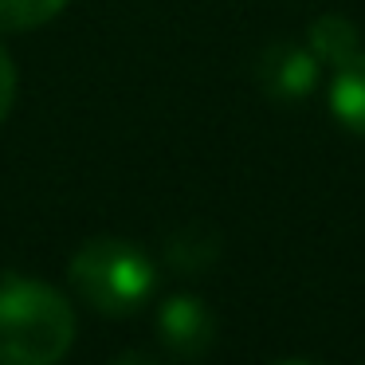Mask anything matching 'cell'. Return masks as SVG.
Wrapping results in <instances>:
<instances>
[{
    "instance_id": "3957f363",
    "label": "cell",
    "mask_w": 365,
    "mask_h": 365,
    "mask_svg": "<svg viewBox=\"0 0 365 365\" xmlns=\"http://www.w3.org/2000/svg\"><path fill=\"white\" fill-rule=\"evenodd\" d=\"M255 71H259V83L271 98L291 103V98L310 95L318 79V59L314 51H302L299 43H271V48H263Z\"/></svg>"
},
{
    "instance_id": "7a4b0ae2",
    "label": "cell",
    "mask_w": 365,
    "mask_h": 365,
    "mask_svg": "<svg viewBox=\"0 0 365 365\" xmlns=\"http://www.w3.org/2000/svg\"><path fill=\"white\" fill-rule=\"evenodd\" d=\"M71 283L95 310L118 318L150 299L158 271L150 255L126 240H91L71 259Z\"/></svg>"
},
{
    "instance_id": "6da1fadb",
    "label": "cell",
    "mask_w": 365,
    "mask_h": 365,
    "mask_svg": "<svg viewBox=\"0 0 365 365\" xmlns=\"http://www.w3.org/2000/svg\"><path fill=\"white\" fill-rule=\"evenodd\" d=\"M75 341V310L43 279L0 283V365H59Z\"/></svg>"
},
{
    "instance_id": "52a82bcc",
    "label": "cell",
    "mask_w": 365,
    "mask_h": 365,
    "mask_svg": "<svg viewBox=\"0 0 365 365\" xmlns=\"http://www.w3.org/2000/svg\"><path fill=\"white\" fill-rule=\"evenodd\" d=\"M63 9L67 0H0V32H32Z\"/></svg>"
},
{
    "instance_id": "277c9868",
    "label": "cell",
    "mask_w": 365,
    "mask_h": 365,
    "mask_svg": "<svg viewBox=\"0 0 365 365\" xmlns=\"http://www.w3.org/2000/svg\"><path fill=\"white\" fill-rule=\"evenodd\" d=\"M158 334L177 357H200V354H208V346H212L216 326H212V314H208L197 299L173 294L158 314Z\"/></svg>"
},
{
    "instance_id": "5b68a950",
    "label": "cell",
    "mask_w": 365,
    "mask_h": 365,
    "mask_svg": "<svg viewBox=\"0 0 365 365\" xmlns=\"http://www.w3.org/2000/svg\"><path fill=\"white\" fill-rule=\"evenodd\" d=\"M330 110L346 122L354 134H365V56H354L334 71Z\"/></svg>"
},
{
    "instance_id": "9c48e42d",
    "label": "cell",
    "mask_w": 365,
    "mask_h": 365,
    "mask_svg": "<svg viewBox=\"0 0 365 365\" xmlns=\"http://www.w3.org/2000/svg\"><path fill=\"white\" fill-rule=\"evenodd\" d=\"M12 98H16V63L4 48H0V122L9 118Z\"/></svg>"
},
{
    "instance_id": "ba28073f",
    "label": "cell",
    "mask_w": 365,
    "mask_h": 365,
    "mask_svg": "<svg viewBox=\"0 0 365 365\" xmlns=\"http://www.w3.org/2000/svg\"><path fill=\"white\" fill-rule=\"evenodd\" d=\"M216 259V236L205 228H185L169 240V263L181 271H200Z\"/></svg>"
},
{
    "instance_id": "8fae6325",
    "label": "cell",
    "mask_w": 365,
    "mask_h": 365,
    "mask_svg": "<svg viewBox=\"0 0 365 365\" xmlns=\"http://www.w3.org/2000/svg\"><path fill=\"white\" fill-rule=\"evenodd\" d=\"M283 365H310V361H283Z\"/></svg>"
},
{
    "instance_id": "30bf717a",
    "label": "cell",
    "mask_w": 365,
    "mask_h": 365,
    "mask_svg": "<svg viewBox=\"0 0 365 365\" xmlns=\"http://www.w3.org/2000/svg\"><path fill=\"white\" fill-rule=\"evenodd\" d=\"M114 365H153L150 357H138V354H126V357H118Z\"/></svg>"
},
{
    "instance_id": "8992f818",
    "label": "cell",
    "mask_w": 365,
    "mask_h": 365,
    "mask_svg": "<svg viewBox=\"0 0 365 365\" xmlns=\"http://www.w3.org/2000/svg\"><path fill=\"white\" fill-rule=\"evenodd\" d=\"M357 28L349 24L346 16H322L314 20V28H310V51H314V59H322V63H349L354 56H361L357 51Z\"/></svg>"
}]
</instances>
